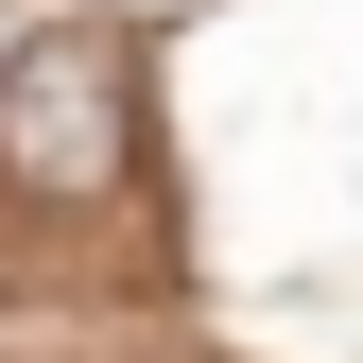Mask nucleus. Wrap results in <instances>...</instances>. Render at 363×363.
I'll return each mask as SVG.
<instances>
[{"label":"nucleus","instance_id":"1","mask_svg":"<svg viewBox=\"0 0 363 363\" xmlns=\"http://www.w3.org/2000/svg\"><path fill=\"white\" fill-rule=\"evenodd\" d=\"M121 173H139V52L121 35H18L0 52V191H35V208H104Z\"/></svg>","mask_w":363,"mask_h":363}]
</instances>
